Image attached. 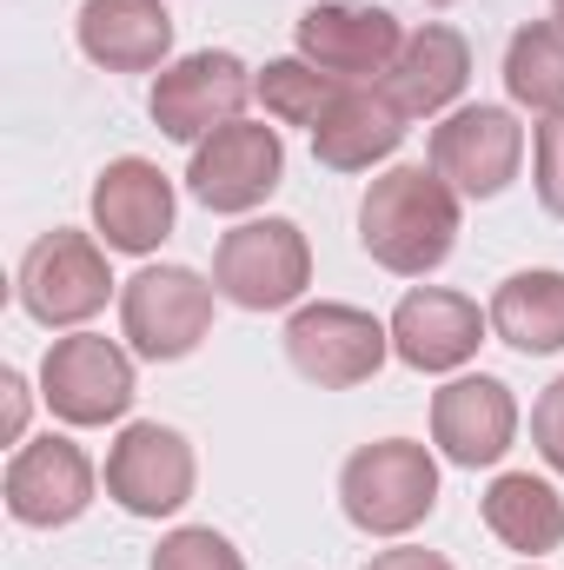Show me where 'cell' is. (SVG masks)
I'll return each instance as SVG.
<instances>
[{"mask_svg": "<svg viewBox=\"0 0 564 570\" xmlns=\"http://www.w3.org/2000/svg\"><path fill=\"white\" fill-rule=\"evenodd\" d=\"M485 325H492V312H478V298L445 292V285H419L392 312V352L412 372H458L485 345Z\"/></svg>", "mask_w": 564, "mask_h": 570, "instance_id": "2e32d148", "label": "cell"}, {"mask_svg": "<svg viewBox=\"0 0 564 570\" xmlns=\"http://www.w3.org/2000/svg\"><path fill=\"white\" fill-rule=\"evenodd\" d=\"M552 20H558V27H564V0H552Z\"/></svg>", "mask_w": 564, "mask_h": 570, "instance_id": "f1b7e54d", "label": "cell"}, {"mask_svg": "<svg viewBox=\"0 0 564 570\" xmlns=\"http://www.w3.org/2000/svg\"><path fill=\"white\" fill-rule=\"evenodd\" d=\"M339 87L346 80H332V73H319L312 60H266V73H253V94L266 100V114L280 120V127H319L325 120V107L339 100Z\"/></svg>", "mask_w": 564, "mask_h": 570, "instance_id": "603a6c76", "label": "cell"}, {"mask_svg": "<svg viewBox=\"0 0 564 570\" xmlns=\"http://www.w3.org/2000/svg\"><path fill=\"white\" fill-rule=\"evenodd\" d=\"M431 7H451V0H431Z\"/></svg>", "mask_w": 564, "mask_h": 570, "instance_id": "f546056e", "label": "cell"}, {"mask_svg": "<svg viewBox=\"0 0 564 570\" xmlns=\"http://www.w3.org/2000/svg\"><path fill=\"white\" fill-rule=\"evenodd\" d=\"M399 47H406L399 20L372 0H319V7L299 13V60H312L319 73H332L346 87L386 80Z\"/></svg>", "mask_w": 564, "mask_h": 570, "instance_id": "7c38bea8", "label": "cell"}, {"mask_svg": "<svg viewBox=\"0 0 564 570\" xmlns=\"http://www.w3.org/2000/svg\"><path fill=\"white\" fill-rule=\"evenodd\" d=\"M246 100H253V73L226 47H206V53H186V60L159 67V80L146 94L153 127L179 146H200V140H213L220 127H233Z\"/></svg>", "mask_w": 564, "mask_h": 570, "instance_id": "52a82bcc", "label": "cell"}, {"mask_svg": "<svg viewBox=\"0 0 564 570\" xmlns=\"http://www.w3.org/2000/svg\"><path fill=\"white\" fill-rule=\"evenodd\" d=\"M40 399L60 425H114L134 405V358L100 332L54 338L40 358Z\"/></svg>", "mask_w": 564, "mask_h": 570, "instance_id": "ba28073f", "label": "cell"}, {"mask_svg": "<svg viewBox=\"0 0 564 570\" xmlns=\"http://www.w3.org/2000/svg\"><path fill=\"white\" fill-rule=\"evenodd\" d=\"M525 127L512 107H458L431 127V173L458 199H498L518 179Z\"/></svg>", "mask_w": 564, "mask_h": 570, "instance_id": "30bf717a", "label": "cell"}, {"mask_svg": "<svg viewBox=\"0 0 564 570\" xmlns=\"http://www.w3.org/2000/svg\"><path fill=\"white\" fill-rule=\"evenodd\" d=\"M525 570H538V564H525Z\"/></svg>", "mask_w": 564, "mask_h": 570, "instance_id": "4dcf8cb0", "label": "cell"}, {"mask_svg": "<svg viewBox=\"0 0 564 570\" xmlns=\"http://www.w3.org/2000/svg\"><path fill=\"white\" fill-rule=\"evenodd\" d=\"M213 285L226 305L240 312H280L299 305V292L312 285V246L292 219H246L220 239L213 253Z\"/></svg>", "mask_w": 564, "mask_h": 570, "instance_id": "5b68a950", "label": "cell"}, {"mask_svg": "<svg viewBox=\"0 0 564 570\" xmlns=\"http://www.w3.org/2000/svg\"><path fill=\"white\" fill-rule=\"evenodd\" d=\"M114 292L107 273V246L100 233H74V226H54L27 246L20 259V305L27 318H40L47 332L54 325H87Z\"/></svg>", "mask_w": 564, "mask_h": 570, "instance_id": "8992f818", "label": "cell"}, {"mask_svg": "<svg viewBox=\"0 0 564 570\" xmlns=\"http://www.w3.org/2000/svg\"><path fill=\"white\" fill-rule=\"evenodd\" d=\"M87 504H94V458L74 438L47 431V438H27L7 458V511H13V524L54 531V524H74Z\"/></svg>", "mask_w": 564, "mask_h": 570, "instance_id": "4fadbf2b", "label": "cell"}, {"mask_svg": "<svg viewBox=\"0 0 564 570\" xmlns=\"http://www.w3.org/2000/svg\"><path fill=\"white\" fill-rule=\"evenodd\" d=\"M512 438H518V399H512L505 379L465 372V379H451L445 392H431V444H438L451 464H465V471L498 464V458L512 451Z\"/></svg>", "mask_w": 564, "mask_h": 570, "instance_id": "5bb4252c", "label": "cell"}, {"mask_svg": "<svg viewBox=\"0 0 564 570\" xmlns=\"http://www.w3.org/2000/svg\"><path fill=\"white\" fill-rule=\"evenodd\" d=\"M465 80H471V47H465V33H451V27H419V33H406V47H399V60L386 67V94L406 107V120H431V114H445L458 94H465Z\"/></svg>", "mask_w": 564, "mask_h": 570, "instance_id": "d6986e66", "label": "cell"}, {"mask_svg": "<svg viewBox=\"0 0 564 570\" xmlns=\"http://www.w3.org/2000/svg\"><path fill=\"white\" fill-rule=\"evenodd\" d=\"M193 478H200V458H193L186 431L159 425V419L127 425L107 451V498L127 518H173L193 498Z\"/></svg>", "mask_w": 564, "mask_h": 570, "instance_id": "8fae6325", "label": "cell"}, {"mask_svg": "<svg viewBox=\"0 0 564 570\" xmlns=\"http://www.w3.org/2000/svg\"><path fill=\"white\" fill-rule=\"evenodd\" d=\"M339 504L366 538H406L438 511V464L412 438L359 444L339 471Z\"/></svg>", "mask_w": 564, "mask_h": 570, "instance_id": "7a4b0ae2", "label": "cell"}, {"mask_svg": "<svg viewBox=\"0 0 564 570\" xmlns=\"http://www.w3.org/2000/svg\"><path fill=\"white\" fill-rule=\"evenodd\" d=\"M392 352V325H379L372 312L359 305H339V298H319V305H299L285 318V358L299 379H312L319 392H352L366 379H379Z\"/></svg>", "mask_w": 564, "mask_h": 570, "instance_id": "3957f363", "label": "cell"}, {"mask_svg": "<svg viewBox=\"0 0 564 570\" xmlns=\"http://www.w3.org/2000/svg\"><path fill=\"white\" fill-rule=\"evenodd\" d=\"M505 94L532 114H558L564 107V27L558 20H532L512 33L505 47Z\"/></svg>", "mask_w": 564, "mask_h": 570, "instance_id": "7402d4cb", "label": "cell"}, {"mask_svg": "<svg viewBox=\"0 0 564 570\" xmlns=\"http://www.w3.org/2000/svg\"><path fill=\"white\" fill-rule=\"evenodd\" d=\"M492 332L525 358L564 352V273H552V266L512 273L492 292Z\"/></svg>", "mask_w": 564, "mask_h": 570, "instance_id": "44dd1931", "label": "cell"}, {"mask_svg": "<svg viewBox=\"0 0 564 570\" xmlns=\"http://www.w3.org/2000/svg\"><path fill=\"white\" fill-rule=\"evenodd\" d=\"M20 431H27V379L7 372V438L20 444Z\"/></svg>", "mask_w": 564, "mask_h": 570, "instance_id": "83f0119b", "label": "cell"}, {"mask_svg": "<svg viewBox=\"0 0 564 570\" xmlns=\"http://www.w3.org/2000/svg\"><path fill=\"white\" fill-rule=\"evenodd\" d=\"M146 570H246V558L213 524H179V531L159 538V551H153Z\"/></svg>", "mask_w": 564, "mask_h": 570, "instance_id": "cb8c5ba5", "label": "cell"}, {"mask_svg": "<svg viewBox=\"0 0 564 570\" xmlns=\"http://www.w3.org/2000/svg\"><path fill=\"white\" fill-rule=\"evenodd\" d=\"M74 40L107 73H153L173 53V13L166 0H87Z\"/></svg>", "mask_w": 564, "mask_h": 570, "instance_id": "ac0fdd59", "label": "cell"}, {"mask_svg": "<svg viewBox=\"0 0 564 570\" xmlns=\"http://www.w3.org/2000/svg\"><path fill=\"white\" fill-rule=\"evenodd\" d=\"M532 444H538V458L564 478V379H552L545 399L532 405Z\"/></svg>", "mask_w": 564, "mask_h": 570, "instance_id": "484cf974", "label": "cell"}, {"mask_svg": "<svg viewBox=\"0 0 564 570\" xmlns=\"http://www.w3.org/2000/svg\"><path fill=\"white\" fill-rule=\"evenodd\" d=\"M485 531L505 551L545 558V551L564 544V498L545 478H532V471H498L492 491H485Z\"/></svg>", "mask_w": 564, "mask_h": 570, "instance_id": "ffe728a7", "label": "cell"}, {"mask_svg": "<svg viewBox=\"0 0 564 570\" xmlns=\"http://www.w3.org/2000/svg\"><path fill=\"white\" fill-rule=\"evenodd\" d=\"M280 179H285V140L266 120L220 127L213 140L193 146V166H186V186L206 213H253L280 193Z\"/></svg>", "mask_w": 564, "mask_h": 570, "instance_id": "9c48e42d", "label": "cell"}, {"mask_svg": "<svg viewBox=\"0 0 564 570\" xmlns=\"http://www.w3.org/2000/svg\"><path fill=\"white\" fill-rule=\"evenodd\" d=\"M213 298H220V285L200 279L193 266H146L120 285V332L140 358L173 365V358L200 352V338L213 332Z\"/></svg>", "mask_w": 564, "mask_h": 570, "instance_id": "277c9868", "label": "cell"}, {"mask_svg": "<svg viewBox=\"0 0 564 570\" xmlns=\"http://www.w3.org/2000/svg\"><path fill=\"white\" fill-rule=\"evenodd\" d=\"M359 246L399 279L438 273L451 259V246H458V193L431 166L379 173L366 186V199H359Z\"/></svg>", "mask_w": 564, "mask_h": 570, "instance_id": "6da1fadb", "label": "cell"}, {"mask_svg": "<svg viewBox=\"0 0 564 570\" xmlns=\"http://www.w3.org/2000/svg\"><path fill=\"white\" fill-rule=\"evenodd\" d=\"M532 173H538V199H545V213L564 219V107L558 114H545L538 134H532Z\"/></svg>", "mask_w": 564, "mask_h": 570, "instance_id": "d4e9b609", "label": "cell"}, {"mask_svg": "<svg viewBox=\"0 0 564 570\" xmlns=\"http://www.w3.org/2000/svg\"><path fill=\"white\" fill-rule=\"evenodd\" d=\"M94 233L107 253H159L173 233V179L140 153L107 159V173L94 179Z\"/></svg>", "mask_w": 564, "mask_h": 570, "instance_id": "9a60e30c", "label": "cell"}, {"mask_svg": "<svg viewBox=\"0 0 564 570\" xmlns=\"http://www.w3.org/2000/svg\"><path fill=\"white\" fill-rule=\"evenodd\" d=\"M366 570H451L438 551H419V544H399V551H379Z\"/></svg>", "mask_w": 564, "mask_h": 570, "instance_id": "4316f807", "label": "cell"}, {"mask_svg": "<svg viewBox=\"0 0 564 570\" xmlns=\"http://www.w3.org/2000/svg\"><path fill=\"white\" fill-rule=\"evenodd\" d=\"M399 140H406V107H399L386 87H372V80L339 87V100H332L325 120L312 127V153H319V166H332V173H366V166L392 159Z\"/></svg>", "mask_w": 564, "mask_h": 570, "instance_id": "e0dca14e", "label": "cell"}]
</instances>
